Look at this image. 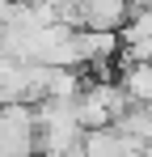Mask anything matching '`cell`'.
<instances>
[{
  "label": "cell",
  "instance_id": "obj_1",
  "mask_svg": "<svg viewBox=\"0 0 152 157\" xmlns=\"http://www.w3.org/2000/svg\"><path fill=\"white\" fill-rule=\"evenodd\" d=\"M80 136H85V123L76 115V102H63V98L38 102V149L76 153L80 149Z\"/></svg>",
  "mask_w": 152,
  "mask_h": 157
},
{
  "label": "cell",
  "instance_id": "obj_2",
  "mask_svg": "<svg viewBox=\"0 0 152 157\" xmlns=\"http://www.w3.org/2000/svg\"><path fill=\"white\" fill-rule=\"evenodd\" d=\"M0 153L4 157H34L38 153V106L34 102H4L0 106Z\"/></svg>",
  "mask_w": 152,
  "mask_h": 157
},
{
  "label": "cell",
  "instance_id": "obj_3",
  "mask_svg": "<svg viewBox=\"0 0 152 157\" xmlns=\"http://www.w3.org/2000/svg\"><path fill=\"white\" fill-rule=\"evenodd\" d=\"M127 106H131V98L118 81H89L76 94V115L85 128H110Z\"/></svg>",
  "mask_w": 152,
  "mask_h": 157
},
{
  "label": "cell",
  "instance_id": "obj_4",
  "mask_svg": "<svg viewBox=\"0 0 152 157\" xmlns=\"http://www.w3.org/2000/svg\"><path fill=\"white\" fill-rule=\"evenodd\" d=\"M76 153H80V157H139V153H144V140L118 132L114 123H110V128H85Z\"/></svg>",
  "mask_w": 152,
  "mask_h": 157
},
{
  "label": "cell",
  "instance_id": "obj_5",
  "mask_svg": "<svg viewBox=\"0 0 152 157\" xmlns=\"http://www.w3.org/2000/svg\"><path fill=\"white\" fill-rule=\"evenodd\" d=\"M76 47H80V68H106L123 51V34L118 30H76Z\"/></svg>",
  "mask_w": 152,
  "mask_h": 157
},
{
  "label": "cell",
  "instance_id": "obj_6",
  "mask_svg": "<svg viewBox=\"0 0 152 157\" xmlns=\"http://www.w3.org/2000/svg\"><path fill=\"white\" fill-rule=\"evenodd\" d=\"M131 17V0H80L85 30H123Z\"/></svg>",
  "mask_w": 152,
  "mask_h": 157
},
{
  "label": "cell",
  "instance_id": "obj_7",
  "mask_svg": "<svg viewBox=\"0 0 152 157\" xmlns=\"http://www.w3.org/2000/svg\"><path fill=\"white\" fill-rule=\"evenodd\" d=\"M80 89H85L80 68H59V64H47V89H42V102H47V98L76 102V94H80Z\"/></svg>",
  "mask_w": 152,
  "mask_h": 157
},
{
  "label": "cell",
  "instance_id": "obj_8",
  "mask_svg": "<svg viewBox=\"0 0 152 157\" xmlns=\"http://www.w3.org/2000/svg\"><path fill=\"white\" fill-rule=\"evenodd\" d=\"M118 85L127 89V98H131V102H152V59L123 64V72H118Z\"/></svg>",
  "mask_w": 152,
  "mask_h": 157
},
{
  "label": "cell",
  "instance_id": "obj_9",
  "mask_svg": "<svg viewBox=\"0 0 152 157\" xmlns=\"http://www.w3.org/2000/svg\"><path fill=\"white\" fill-rule=\"evenodd\" d=\"M123 43H135V38H152V9H131L127 26L118 30Z\"/></svg>",
  "mask_w": 152,
  "mask_h": 157
},
{
  "label": "cell",
  "instance_id": "obj_10",
  "mask_svg": "<svg viewBox=\"0 0 152 157\" xmlns=\"http://www.w3.org/2000/svg\"><path fill=\"white\" fill-rule=\"evenodd\" d=\"M34 157H80V153H51V149H38Z\"/></svg>",
  "mask_w": 152,
  "mask_h": 157
},
{
  "label": "cell",
  "instance_id": "obj_11",
  "mask_svg": "<svg viewBox=\"0 0 152 157\" xmlns=\"http://www.w3.org/2000/svg\"><path fill=\"white\" fill-rule=\"evenodd\" d=\"M9 9H13V0H0V21L9 17Z\"/></svg>",
  "mask_w": 152,
  "mask_h": 157
},
{
  "label": "cell",
  "instance_id": "obj_12",
  "mask_svg": "<svg viewBox=\"0 0 152 157\" xmlns=\"http://www.w3.org/2000/svg\"><path fill=\"white\" fill-rule=\"evenodd\" d=\"M131 9H152V0H131Z\"/></svg>",
  "mask_w": 152,
  "mask_h": 157
},
{
  "label": "cell",
  "instance_id": "obj_13",
  "mask_svg": "<svg viewBox=\"0 0 152 157\" xmlns=\"http://www.w3.org/2000/svg\"><path fill=\"white\" fill-rule=\"evenodd\" d=\"M0 157H4V153H0Z\"/></svg>",
  "mask_w": 152,
  "mask_h": 157
},
{
  "label": "cell",
  "instance_id": "obj_14",
  "mask_svg": "<svg viewBox=\"0 0 152 157\" xmlns=\"http://www.w3.org/2000/svg\"><path fill=\"white\" fill-rule=\"evenodd\" d=\"M139 157H144V153H139Z\"/></svg>",
  "mask_w": 152,
  "mask_h": 157
}]
</instances>
